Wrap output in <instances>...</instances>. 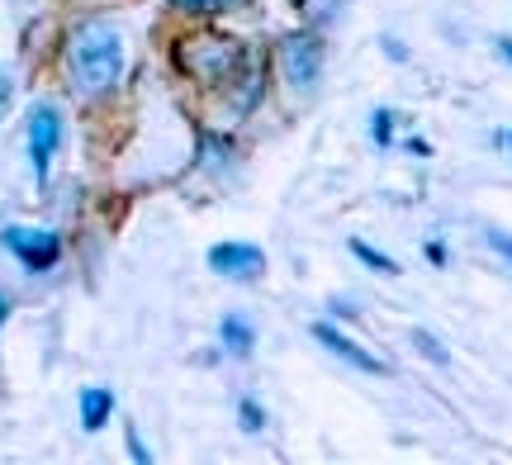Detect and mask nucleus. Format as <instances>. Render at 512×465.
Segmentation results:
<instances>
[{
    "mask_svg": "<svg viewBox=\"0 0 512 465\" xmlns=\"http://www.w3.org/2000/svg\"><path fill=\"white\" fill-rule=\"evenodd\" d=\"M408 152H413V157H427V152H432V143H427V138H408Z\"/></svg>",
    "mask_w": 512,
    "mask_h": 465,
    "instance_id": "obj_17",
    "label": "nucleus"
},
{
    "mask_svg": "<svg viewBox=\"0 0 512 465\" xmlns=\"http://www.w3.org/2000/svg\"><path fill=\"white\" fill-rule=\"evenodd\" d=\"M5 318H10V299L0 295V323H5Z\"/></svg>",
    "mask_w": 512,
    "mask_h": 465,
    "instance_id": "obj_18",
    "label": "nucleus"
},
{
    "mask_svg": "<svg viewBox=\"0 0 512 465\" xmlns=\"http://www.w3.org/2000/svg\"><path fill=\"white\" fill-rule=\"evenodd\" d=\"M370 138H375V148H389V143H394V114L389 110L370 114Z\"/></svg>",
    "mask_w": 512,
    "mask_h": 465,
    "instance_id": "obj_10",
    "label": "nucleus"
},
{
    "mask_svg": "<svg viewBox=\"0 0 512 465\" xmlns=\"http://www.w3.org/2000/svg\"><path fill=\"white\" fill-rule=\"evenodd\" d=\"M209 271L233 276V280H252L266 271V257H261V247H252V242H219L209 252Z\"/></svg>",
    "mask_w": 512,
    "mask_h": 465,
    "instance_id": "obj_6",
    "label": "nucleus"
},
{
    "mask_svg": "<svg viewBox=\"0 0 512 465\" xmlns=\"http://www.w3.org/2000/svg\"><path fill=\"white\" fill-rule=\"evenodd\" d=\"M219 342L228 347L233 356H252V347H256V333L247 328V318H238V314H228L223 318V328H219Z\"/></svg>",
    "mask_w": 512,
    "mask_h": 465,
    "instance_id": "obj_8",
    "label": "nucleus"
},
{
    "mask_svg": "<svg viewBox=\"0 0 512 465\" xmlns=\"http://www.w3.org/2000/svg\"><path fill=\"white\" fill-rule=\"evenodd\" d=\"M351 252H356V257L366 261L370 271H384V276H399V261H389V257L380 252V247H370L366 238H351Z\"/></svg>",
    "mask_w": 512,
    "mask_h": 465,
    "instance_id": "obj_9",
    "label": "nucleus"
},
{
    "mask_svg": "<svg viewBox=\"0 0 512 465\" xmlns=\"http://www.w3.org/2000/svg\"><path fill=\"white\" fill-rule=\"evenodd\" d=\"M0 242H5V252L24 266V271H53L57 261H62V238H57L53 228H0Z\"/></svg>",
    "mask_w": 512,
    "mask_h": 465,
    "instance_id": "obj_2",
    "label": "nucleus"
},
{
    "mask_svg": "<svg viewBox=\"0 0 512 465\" xmlns=\"http://www.w3.org/2000/svg\"><path fill=\"white\" fill-rule=\"evenodd\" d=\"M484 238H489V247H494L498 257H508V261H512V233H503V228H489Z\"/></svg>",
    "mask_w": 512,
    "mask_h": 465,
    "instance_id": "obj_14",
    "label": "nucleus"
},
{
    "mask_svg": "<svg viewBox=\"0 0 512 465\" xmlns=\"http://www.w3.org/2000/svg\"><path fill=\"white\" fill-rule=\"evenodd\" d=\"M427 261H432V266H446V247H441V242H427Z\"/></svg>",
    "mask_w": 512,
    "mask_h": 465,
    "instance_id": "obj_16",
    "label": "nucleus"
},
{
    "mask_svg": "<svg viewBox=\"0 0 512 465\" xmlns=\"http://www.w3.org/2000/svg\"><path fill=\"white\" fill-rule=\"evenodd\" d=\"M238 423H242V432H261V428H266V413H261V404H256V399H242V404H238Z\"/></svg>",
    "mask_w": 512,
    "mask_h": 465,
    "instance_id": "obj_12",
    "label": "nucleus"
},
{
    "mask_svg": "<svg viewBox=\"0 0 512 465\" xmlns=\"http://www.w3.org/2000/svg\"><path fill=\"white\" fill-rule=\"evenodd\" d=\"M508 148H512V133H508Z\"/></svg>",
    "mask_w": 512,
    "mask_h": 465,
    "instance_id": "obj_20",
    "label": "nucleus"
},
{
    "mask_svg": "<svg viewBox=\"0 0 512 465\" xmlns=\"http://www.w3.org/2000/svg\"><path fill=\"white\" fill-rule=\"evenodd\" d=\"M128 456H133V461H143V465L152 461V451H147L143 442H138V432H128Z\"/></svg>",
    "mask_w": 512,
    "mask_h": 465,
    "instance_id": "obj_15",
    "label": "nucleus"
},
{
    "mask_svg": "<svg viewBox=\"0 0 512 465\" xmlns=\"http://www.w3.org/2000/svg\"><path fill=\"white\" fill-rule=\"evenodd\" d=\"M124 72V38L110 24H81L72 34V76L81 91H110Z\"/></svg>",
    "mask_w": 512,
    "mask_h": 465,
    "instance_id": "obj_1",
    "label": "nucleus"
},
{
    "mask_svg": "<svg viewBox=\"0 0 512 465\" xmlns=\"http://www.w3.org/2000/svg\"><path fill=\"white\" fill-rule=\"evenodd\" d=\"M114 413V394L110 390H86L81 394V428L86 432H100L105 423H110Z\"/></svg>",
    "mask_w": 512,
    "mask_h": 465,
    "instance_id": "obj_7",
    "label": "nucleus"
},
{
    "mask_svg": "<svg viewBox=\"0 0 512 465\" xmlns=\"http://www.w3.org/2000/svg\"><path fill=\"white\" fill-rule=\"evenodd\" d=\"M498 48H503V57H508V62H512V38H503V43H498Z\"/></svg>",
    "mask_w": 512,
    "mask_h": 465,
    "instance_id": "obj_19",
    "label": "nucleus"
},
{
    "mask_svg": "<svg viewBox=\"0 0 512 465\" xmlns=\"http://www.w3.org/2000/svg\"><path fill=\"white\" fill-rule=\"evenodd\" d=\"M413 347H418L427 361H437V366H446V347H441L432 333H413Z\"/></svg>",
    "mask_w": 512,
    "mask_h": 465,
    "instance_id": "obj_13",
    "label": "nucleus"
},
{
    "mask_svg": "<svg viewBox=\"0 0 512 465\" xmlns=\"http://www.w3.org/2000/svg\"><path fill=\"white\" fill-rule=\"evenodd\" d=\"M285 76H290V86L309 91L313 81L323 76V38L318 34H290L285 38Z\"/></svg>",
    "mask_w": 512,
    "mask_h": 465,
    "instance_id": "obj_4",
    "label": "nucleus"
},
{
    "mask_svg": "<svg viewBox=\"0 0 512 465\" xmlns=\"http://www.w3.org/2000/svg\"><path fill=\"white\" fill-rule=\"evenodd\" d=\"M57 148H62V114H57L53 105H38V110L29 114V162H34L38 181H48Z\"/></svg>",
    "mask_w": 512,
    "mask_h": 465,
    "instance_id": "obj_3",
    "label": "nucleus"
},
{
    "mask_svg": "<svg viewBox=\"0 0 512 465\" xmlns=\"http://www.w3.org/2000/svg\"><path fill=\"white\" fill-rule=\"evenodd\" d=\"M171 5H181L190 15H223V10H233L238 0H171Z\"/></svg>",
    "mask_w": 512,
    "mask_h": 465,
    "instance_id": "obj_11",
    "label": "nucleus"
},
{
    "mask_svg": "<svg viewBox=\"0 0 512 465\" xmlns=\"http://www.w3.org/2000/svg\"><path fill=\"white\" fill-rule=\"evenodd\" d=\"M309 333H313V342H318V347H328L332 356H342V361H347V366H356V371H366V375H384V371H389L380 356H370L361 342H351V337L342 333V328H332V323H313Z\"/></svg>",
    "mask_w": 512,
    "mask_h": 465,
    "instance_id": "obj_5",
    "label": "nucleus"
}]
</instances>
